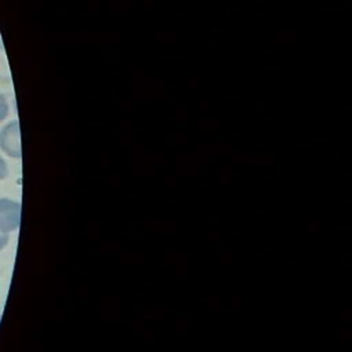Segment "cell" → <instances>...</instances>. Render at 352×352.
Returning <instances> with one entry per match:
<instances>
[{
	"mask_svg": "<svg viewBox=\"0 0 352 352\" xmlns=\"http://www.w3.org/2000/svg\"><path fill=\"white\" fill-rule=\"evenodd\" d=\"M21 205L8 198H0V232L8 234L19 227Z\"/></svg>",
	"mask_w": 352,
	"mask_h": 352,
	"instance_id": "1",
	"label": "cell"
},
{
	"mask_svg": "<svg viewBox=\"0 0 352 352\" xmlns=\"http://www.w3.org/2000/svg\"><path fill=\"white\" fill-rule=\"evenodd\" d=\"M8 173V169H7V164L6 161L0 157V180H3Z\"/></svg>",
	"mask_w": 352,
	"mask_h": 352,
	"instance_id": "4",
	"label": "cell"
},
{
	"mask_svg": "<svg viewBox=\"0 0 352 352\" xmlns=\"http://www.w3.org/2000/svg\"><path fill=\"white\" fill-rule=\"evenodd\" d=\"M0 147L1 150L14 158L21 157V136L18 121H11L0 132Z\"/></svg>",
	"mask_w": 352,
	"mask_h": 352,
	"instance_id": "2",
	"label": "cell"
},
{
	"mask_svg": "<svg viewBox=\"0 0 352 352\" xmlns=\"http://www.w3.org/2000/svg\"><path fill=\"white\" fill-rule=\"evenodd\" d=\"M8 243V234H4V232H0V250L4 249Z\"/></svg>",
	"mask_w": 352,
	"mask_h": 352,
	"instance_id": "5",
	"label": "cell"
},
{
	"mask_svg": "<svg viewBox=\"0 0 352 352\" xmlns=\"http://www.w3.org/2000/svg\"><path fill=\"white\" fill-rule=\"evenodd\" d=\"M8 116V103L6 98L0 94V121H3Z\"/></svg>",
	"mask_w": 352,
	"mask_h": 352,
	"instance_id": "3",
	"label": "cell"
},
{
	"mask_svg": "<svg viewBox=\"0 0 352 352\" xmlns=\"http://www.w3.org/2000/svg\"><path fill=\"white\" fill-rule=\"evenodd\" d=\"M0 318H1V314H0Z\"/></svg>",
	"mask_w": 352,
	"mask_h": 352,
	"instance_id": "6",
	"label": "cell"
}]
</instances>
